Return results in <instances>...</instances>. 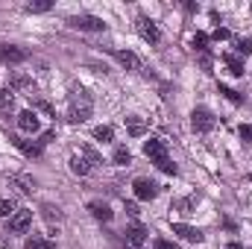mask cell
<instances>
[{"instance_id":"22","label":"cell","mask_w":252,"mask_h":249,"mask_svg":"<svg viewBox=\"0 0 252 249\" xmlns=\"http://www.w3.org/2000/svg\"><path fill=\"white\" fill-rule=\"evenodd\" d=\"M220 94H223L229 103H235V106H241V103H244V94H241V91H235V88H229V85H220Z\"/></svg>"},{"instance_id":"39","label":"cell","mask_w":252,"mask_h":249,"mask_svg":"<svg viewBox=\"0 0 252 249\" xmlns=\"http://www.w3.org/2000/svg\"><path fill=\"white\" fill-rule=\"evenodd\" d=\"M250 179H252V173H250Z\"/></svg>"},{"instance_id":"19","label":"cell","mask_w":252,"mask_h":249,"mask_svg":"<svg viewBox=\"0 0 252 249\" xmlns=\"http://www.w3.org/2000/svg\"><path fill=\"white\" fill-rule=\"evenodd\" d=\"M70 170H73L76 176H88V173H91V164H88L85 158H79V156H73V158H70Z\"/></svg>"},{"instance_id":"11","label":"cell","mask_w":252,"mask_h":249,"mask_svg":"<svg viewBox=\"0 0 252 249\" xmlns=\"http://www.w3.org/2000/svg\"><path fill=\"white\" fill-rule=\"evenodd\" d=\"M38 115H35V112H21V115H18V129H21V132H27V135H35V132H38Z\"/></svg>"},{"instance_id":"25","label":"cell","mask_w":252,"mask_h":249,"mask_svg":"<svg viewBox=\"0 0 252 249\" xmlns=\"http://www.w3.org/2000/svg\"><path fill=\"white\" fill-rule=\"evenodd\" d=\"M193 205H196V196H185V199H176V202H173V208H176V211H185V214H188Z\"/></svg>"},{"instance_id":"28","label":"cell","mask_w":252,"mask_h":249,"mask_svg":"<svg viewBox=\"0 0 252 249\" xmlns=\"http://www.w3.org/2000/svg\"><path fill=\"white\" fill-rule=\"evenodd\" d=\"M18 208H15V202L12 199H0V217H12Z\"/></svg>"},{"instance_id":"12","label":"cell","mask_w":252,"mask_h":249,"mask_svg":"<svg viewBox=\"0 0 252 249\" xmlns=\"http://www.w3.org/2000/svg\"><path fill=\"white\" fill-rule=\"evenodd\" d=\"M88 211H91V217H94V220H103V223H109V220L115 217V211H112L106 202H100V199L88 202Z\"/></svg>"},{"instance_id":"7","label":"cell","mask_w":252,"mask_h":249,"mask_svg":"<svg viewBox=\"0 0 252 249\" xmlns=\"http://www.w3.org/2000/svg\"><path fill=\"white\" fill-rule=\"evenodd\" d=\"M190 124H193V129H196V132H211L217 121H214V115H211L208 109H193Z\"/></svg>"},{"instance_id":"38","label":"cell","mask_w":252,"mask_h":249,"mask_svg":"<svg viewBox=\"0 0 252 249\" xmlns=\"http://www.w3.org/2000/svg\"><path fill=\"white\" fill-rule=\"evenodd\" d=\"M226 249H244V247H241V244L235 241V244H229V247H226Z\"/></svg>"},{"instance_id":"30","label":"cell","mask_w":252,"mask_h":249,"mask_svg":"<svg viewBox=\"0 0 252 249\" xmlns=\"http://www.w3.org/2000/svg\"><path fill=\"white\" fill-rule=\"evenodd\" d=\"M41 211H44V217H47V220H59V217H62V211H59V208H53V205H44Z\"/></svg>"},{"instance_id":"4","label":"cell","mask_w":252,"mask_h":249,"mask_svg":"<svg viewBox=\"0 0 252 249\" xmlns=\"http://www.w3.org/2000/svg\"><path fill=\"white\" fill-rule=\"evenodd\" d=\"M30 226H32V211H27V208L15 211V214L9 217V232H12V235H24Z\"/></svg>"},{"instance_id":"24","label":"cell","mask_w":252,"mask_h":249,"mask_svg":"<svg viewBox=\"0 0 252 249\" xmlns=\"http://www.w3.org/2000/svg\"><path fill=\"white\" fill-rule=\"evenodd\" d=\"M112 158H115V164H121V167H126V164H129V161H132V153H129V150H126V147H118V150H115V156H112Z\"/></svg>"},{"instance_id":"34","label":"cell","mask_w":252,"mask_h":249,"mask_svg":"<svg viewBox=\"0 0 252 249\" xmlns=\"http://www.w3.org/2000/svg\"><path fill=\"white\" fill-rule=\"evenodd\" d=\"M238 132H241V138H244L247 144H252V126H250V124H244L241 129H238Z\"/></svg>"},{"instance_id":"3","label":"cell","mask_w":252,"mask_h":249,"mask_svg":"<svg viewBox=\"0 0 252 249\" xmlns=\"http://www.w3.org/2000/svg\"><path fill=\"white\" fill-rule=\"evenodd\" d=\"M144 156L147 158H153L156 164H164L170 156H167V144L161 141V138H150V141H144Z\"/></svg>"},{"instance_id":"8","label":"cell","mask_w":252,"mask_h":249,"mask_svg":"<svg viewBox=\"0 0 252 249\" xmlns=\"http://www.w3.org/2000/svg\"><path fill=\"white\" fill-rule=\"evenodd\" d=\"M138 32H141V38L150 41V44H158V41H161V30H158L150 18H138Z\"/></svg>"},{"instance_id":"1","label":"cell","mask_w":252,"mask_h":249,"mask_svg":"<svg viewBox=\"0 0 252 249\" xmlns=\"http://www.w3.org/2000/svg\"><path fill=\"white\" fill-rule=\"evenodd\" d=\"M91 118V97L88 91H73V100H70V109H67V121L70 124H82Z\"/></svg>"},{"instance_id":"31","label":"cell","mask_w":252,"mask_h":249,"mask_svg":"<svg viewBox=\"0 0 252 249\" xmlns=\"http://www.w3.org/2000/svg\"><path fill=\"white\" fill-rule=\"evenodd\" d=\"M153 249H179V247L170 244V241H164V238H156V241H153Z\"/></svg>"},{"instance_id":"14","label":"cell","mask_w":252,"mask_h":249,"mask_svg":"<svg viewBox=\"0 0 252 249\" xmlns=\"http://www.w3.org/2000/svg\"><path fill=\"white\" fill-rule=\"evenodd\" d=\"M18 150L27 156V158H38L41 156V141H15Z\"/></svg>"},{"instance_id":"27","label":"cell","mask_w":252,"mask_h":249,"mask_svg":"<svg viewBox=\"0 0 252 249\" xmlns=\"http://www.w3.org/2000/svg\"><path fill=\"white\" fill-rule=\"evenodd\" d=\"M12 182L21 187V190H32V187H35V182H32L30 176H12Z\"/></svg>"},{"instance_id":"18","label":"cell","mask_w":252,"mask_h":249,"mask_svg":"<svg viewBox=\"0 0 252 249\" xmlns=\"http://www.w3.org/2000/svg\"><path fill=\"white\" fill-rule=\"evenodd\" d=\"M24 249H56V244L50 238H27Z\"/></svg>"},{"instance_id":"17","label":"cell","mask_w":252,"mask_h":249,"mask_svg":"<svg viewBox=\"0 0 252 249\" xmlns=\"http://www.w3.org/2000/svg\"><path fill=\"white\" fill-rule=\"evenodd\" d=\"M12 109H15V91L12 88H3L0 91V115H6Z\"/></svg>"},{"instance_id":"29","label":"cell","mask_w":252,"mask_h":249,"mask_svg":"<svg viewBox=\"0 0 252 249\" xmlns=\"http://www.w3.org/2000/svg\"><path fill=\"white\" fill-rule=\"evenodd\" d=\"M193 47H196V50H205V47H208V35H205V32H196V35H193Z\"/></svg>"},{"instance_id":"21","label":"cell","mask_w":252,"mask_h":249,"mask_svg":"<svg viewBox=\"0 0 252 249\" xmlns=\"http://www.w3.org/2000/svg\"><path fill=\"white\" fill-rule=\"evenodd\" d=\"M50 9H53L50 0H30V3H27V12H32V15H38V12H50Z\"/></svg>"},{"instance_id":"23","label":"cell","mask_w":252,"mask_h":249,"mask_svg":"<svg viewBox=\"0 0 252 249\" xmlns=\"http://www.w3.org/2000/svg\"><path fill=\"white\" fill-rule=\"evenodd\" d=\"M223 62H226V67H229V73H232V76H244V62H241L238 56H226Z\"/></svg>"},{"instance_id":"5","label":"cell","mask_w":252,"mask_h":249,"mask_svg":"<svg viewBox=\"0 0 252 249\" xmlns=\"http://www.w3.org/2000/svg\"><path fill=\"white\" fill-rule=\"evenodd\" d=\"M30 59V53L24 47H15V44H0V62L3 64H21Z\"/></svg>"},{"instance_id":"32","label":"cell","mask_w":252,"mask_h":249,"mask_svg":"<svg viewBox=\"0 0 252 249\" xmlns=\"http://www.w3.org/2000/svg\"><path fill=\"white\" fill-rule=\"evenodd\" d=\"M238 53H244V56L252 53V38H241V41H238Z\"/></svg>"},{"instance_id":"16","label":"cell","mask_w":252,"mask_h":249,"mask_svg":"<svg viewBox=\"0 0 252 249\" xmlns=\"http://www.w3.org/2000/svg\"><path fill=\"white\" fill-rule=\"evenodd\" d=\"M12 91L15 88H21V91H35V82L30 79V76H24V73H12V85H9Z\"/></svg>"},{"instance_id":"6","label":"cell","mask_w":252,"mask_h":249,"mask_svg":"<svg viewBox=\"0 0 252 249\" xmlns=\"http://www.w3.org/2000/svg\"><path fill=\"white\" fill-rule=\"evenodd\" d=\"M144 241H147V229H144L141 223L129 226V229L124 232V244H126V249H144Z\"/></svg>"},{"instance_id":"36","label":"cell","mask_w":252,"mask_h":249,"mask_svg":"<svg viewBox=\"0 0 252 249\" xmlns=\"http://www.w3.org/2000/svg\"><path fill=\"white\" fill-rule=\"evenodd\" d=\"M126 214H132V217H138L141 211H138V205H135V202H126Z\"/></svg>"},{"instance_id":"9","label":"cell","mask_w":252,"mask_h":249,"mask_svg":"<svg viewBox=\"0 0 252 249\" xmlns=\"http://www.w3.org/2000/svg\"><path fill=\"white\" fill-rule=\"evenodd\" d=\"M132 190H135V196H138V199H156V196H158V185H156V182H150V179H135Z\"/></svg>"},{"instance_id":"37","label":"cell","mask_w":252,"mask_h":249,"mask_svg":"<svg viewBox=\"0 0 252 249\" xmlns=\"http://www.w3.org/2000/svg\"><path fill=\"white\" fill-rule=\"evenodd\" d=\"M38 109H41V112H47V115H56V112H53V106H50V103H38Z\"/></svg>"},{"instance_id":"20","label":"cell","mask_w":252,"mask_h":249,"mask_svg":"<svg viewBox=\"0 0 252 249\" xmlns=\"http://www.w3.org/2000/svg\"><path fill=\"white\" fill-rule=\"evenodd\" d=\"M82 156H85V161H88V164H103L100 150H94L91 144H82Z\"/></svg>"},{"instance_id":"13","label":"cell","mask_w":252,"mask_h":249,"mask_svg":"<svg viewBox=\"0 0 252 249\" xmlns=\"http://www.w3.org/2000/svg\"><path fill=\"white\" fill-rule=\"evenodd\" d=\"M112 56L124 64L126 70H141V59H138L132 50H112Z\"/></svg>"},{"instance_id":"2","label":"cell","mask_w":252,"mask_h":249,"mask_svg":"<svg viewBox=\"0 0 252 249\" xmlns=\"http://www.w3.org/2000/svg\"><path fill=\"white\" fill-rule=\"evenodd\" d=\"M67 24L73 30H85V32H103L106 30L103 18H97V15H73V18H67Z\"/></svg>"},{"instance_id":"35","label":"cell","mask_w":252,"mask_h":249,"mask_svg":"<svg viewBox=\"0 0 252 249\" xmlns=\"http://www.w3.org/2000/svg\"><path fill=\"white\" fill-rule=\"evenodd\" d=\"M158 170H164V173H170V176H176V164H173L170 158H167L164 164H158Z\"/></svg>"},{"instance_id":"15","label":"cell","mask_w":252,"mask_h":249,"mask_svg":"<svg viewBox=\"0 0 252 249\" xmlns=\"http://www.w3.org/2000/svg\"><path fill=\"white\" fill-rule=\"evenodd\" d=\"M126 132H129L132 138H141V135L147 132V121H144V118H135V115L126 118Z\"/></svg>"},{"instance_id":"33","label":"cell","mask_w":252,"mask_h":249,"mask_svg":"<svg viewBox=\"0 0 252 249\" xmlns=\"http://www.w3.org/2000/svg\"><path fill=\"white\" fill-rule=\"evenodd\" d=\"M211 38H214V41H226V38H229V30H226V27H217V30L211 32Z\"/></svg>"},{"instance_id":"26","label":"cell","mask_w":252,"mask_h":249,"mask_svg":"<svg viewBox=\"0 0 252 249\" xmlns=\"http://www.w3.org/2000/svg\"><path fill=\"white\" fill-rule=\"evenodd\" d=\"M94 138H97V141H112V138H115V129H112V126H97V129H94Z\"/></svg>"},{"instance_id":"10","label":"cell","mask_w":252,"mask_h":249,"mask_svg":"<svg viewBox=\"0 0 252 249\" xmlns=\"http://www.w3.org/2000/svg\"><path fill=\"white\" fill-rule=\"evenodd\" d=\"M173 235H179V238L188 241V244H199V241H202V232L193 229V226H188V223H173Z\"/></svg>"}]
</instances>
